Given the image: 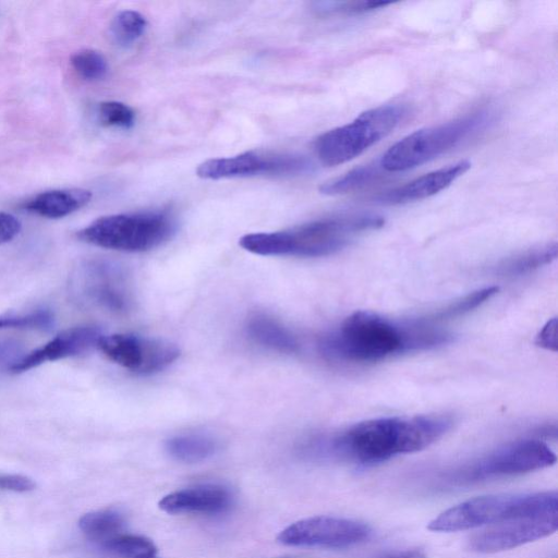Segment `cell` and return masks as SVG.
<instances>
[{
	"mask_svg": "<svg viewBox=\"0 0 558 558\" xmlns=\"http://www.w3.org/2000/svg\"><path fill=\"white\" fill-rule=\"evenodd\" d=\"M557 319L549 320L536 339V343L548 350H556L557 348Z\"/></svg>",
	"mask_w": 558,
	"mask_h": 558,
	"instance_id": "32",
	"label": "cell"
},
{
	"mask_svg": "<svg viewBox=\"0 0 558 558\" xmlns=\"http://www.w3.org/2000/svg\"><path fill=\"white\" fill-rule=\"evenodd\" d=\"M92 192L85 189H58L41 192L24 204V209L38 216L58 219L88 204Z\"/></svg>",
	"mask_w": 558,
	"mask_h": 558,
	"instance_id": "17",
	"label": "cell"
},
{
	"mask_svg": "<svg viewBox=\"0 0 558 558\" xmlns=\"http://www.w3.org/2000/svg\"><path fill=\"white\" fill-rule=\"evenodd\" d=\"M97 348L110 361L137 374L162 371L180 355L173 343L132 333L102 335Z\"/></svg>",
	"mask_w": 558,
	"mask_h": 558,
	"instance_id": "12",
	"label": "cell"
},
{
	"mask_svg": "<svg viewBox=\"0 0 558 558\" xmlns=\"http://www.w3.org/2000/svg\"><path fill=\"white\" fill-rule=\"evenodd\" d=\"M70 63L75 73L88 82L100 81L108 73L107 60L96 50H80L71 57Z\"/></svg>",
	"mask_w": 558,
	"mask_h": 558,
	"instance_id": "27",
	"label": "cell"
},
{
	"mask_svg": "<svg viewBox=\"0 0 558 558\" xmlns=\"http://www.w3.org/2000/svg\"><path fill=\"white\" fill-rule=\"evenodd\" d=\"M557 529L558 513L510 520L475 534L469 547L480 554H494L538 541Z\"/></svg>",
	"mask_w": 558,
	"mask_h": 558,
	"instance_id": "13",
	"label": "cell"
},
{
	"mask_svg": "<svg viewBox=\"0 0 558 558\" xmlns=\"http://www.w3.org/2000/svg\"><path fill=\"white\" fill-rule=\"evenodd\" d=\"M556 257L557 244L547 243L500 260L494 272L506 277L522 276L550 264Z\"/></svg>",
	"mask_w": 558,
	"mask_h": 558,
	"instance_id": "20",
	"label": "cell"
},
{
	"mask_svg": "<svg viewBox=\"0 0 558 558\" xmlns=\"http://www.w3.org/2000/svg\"><path fill=\"white\" fill-rule=\"evenodd\" d=\"M555 462L556 454L545 442L521 439L449 471L442 481L448 486L461 487L545 469Z\"/></svg>",
	"mask_w": 558,
	"mask_h": 558,
	"instance_id": "8",
	"label": "cell"
},
{
	"mask_svg": "<svg viewBox=\"0 0 558 558\" xmlns=\"http://www.w3.org/2000/svg\"><path fill=\"white\" fill-rule=\"evenodd\" d=\"M99 121L111 128L131 129L135 123L134 110L120 101L108 100L98 106Z\"/></svg>",
	"mask_w": 558,
	"mask_h": 558,
	"instance_id": "29",
	"label": "cell"
},
{
	"mask_svg": "<svg viewBox=\"0 0 558 558\" xmlns=\"http://www.w3.org/2000/svg\"><path fill=\"white\" fill-rule=\"evenodd\" d=\"M404 114V107L399 105L368 109L350 123L319 135L314 143L315 153L325 166L350 161L390 134Z\"/></svg>",
	"mask_w": 558,
	"mask_h": 558,
	"instance_id": "7",
	"label": "cell"
},
{
	"mask_svg": "<svg viewBox=\"0 0 558 558\" xmlns=\"http://www.w3.org/2000/svg\"><path fill=\"white\" fill-rule=\"evenodd\" d=\"M371 558H426V554L421 548H402L385 550Z\"/></svg>",
	"mask_w": 558,
	"mask_h": 558,
	"instance_id": "33",
	"label": "cell"
},
{
	"mask_svg": "<svg viewBox=\"0 0 558 558\" xmlns=\"http://www.w3.org/2000/svg\"><path fill=\"white\" fill-rule=\"evenodd\" d=\"M373 530L364 522L330 515H315L284 527L277 541L292 547L347 548L367 542Z\"/></svg>",
	"mask_w": 558,
	"mask_h": 558,
	"instance_id": "10",
	"label": "cell"
},
{
	"mask_svg": "<svg viewBox=\"0 0 558 558\" xmlns=\"http://www.w3.org/2000/svg\"><path fill=\"white\" fill-rule=\"evenodd\" d=\"M231 492L219 484H201L165 495L159 508L170 514L201 513L219 514L230 509Z\"/></svg>",
	"mask_w": 558,
	"mask_h": 558,
	"instance_id": "16",
	"label": "cell"
},
{
	"mask_svg": "<svg viewBox=\"0 0 558 558\" xmlns=\"http://www.w3.org/2000/svg\"><path fill=\"white\" fill-rule=\"evenodd\" d=\"M107 553L118 558H156L157 547L143 535L121 533L100 545Z\"/></svg>",
	"mask_w": 558,
	"mask_h": 558,
	"instance_id": "23",
	"label": "cell"
},
{
	"mask_svg": "<svg viewBox=\"0 0 558 558\" xmlns=\"http://www.w3.org/2000/svg\"><path fill=\"white\" fill-rule=\"evenodd\" d=\"M470 168L471 162L469 160H460L385 191L373 199L380 205H402L421 201L447 189Z\"/></svg>",
	"mask_w": 558,
	"mask_h": 558,
	"instance_id": "15",
	"label": "cell"
},
{
	"mask_svg": "<svg viewBox=\"0 0 558 558\" xmlns=\"http://www.w3.org/2000/svg\"><path fill=\"white\" fill-rule=\"evenodd\" d=\"M54 326V315L49 308L39 307L27 313L0 315L1 329H32L49 331Z\"/></svg>",
	"mask_w": 558,
	"mask_h": 558,
	"instance_id": "25",
	"label": "cell"
},
{
	"mask_svg": "<svg viewBox=\"0 0 558 558\" xmlns=\"http://www.w3.org/2000/svg\"><path fill=\"white\" fill-rule=\"evenodd\" d=\"M450 339V333L423 319L399 324L373 312L357 311L324 338L322 348L336 359L375 362L397 353L441 345Z\"/></svg>",
	"mask_w": 558,
	"mask_h": 558,
	"instance_id": "2",
	"label": "cell"
},
{
	"mask_svg": "<svg viewBox=\"0 0 558 558\" xmlns=\"http://www.w3.org/2000/svg\"><path fill=\"white\" fill-rule=\"evenodd\" d=\"M36 484L27 476L20 474H2L0 475V489L12 492H29L34 489Z\"/></svg>",
	"mask_w": 558,
	"mask_h": 558,
	"instance_id": "30",
	"label": "cell"
},
{
	"mask_svg": "<svg viewBox=\"0 0 558 558\" xmlns=\"http://www.w3.org/2000/svg\"><path fill=\"white\" fill-rule=\"evenodd\" d=\"M102 332L96 326L66 329L44 345L17 359L9 368L13 374L24 373L46 362L81 355L96 348Z\"/></svg>",
	"mask_w": 558,
	"mask_h": 558,
	"instance_id": "14",
	"label": "cell"
},
{
	"mask_svg": "<svg viewBox=\"0 0 558 558\" xmlns=\"http://www.w3.org/2000/svg\"><path fill=\"white\" fill-rule=\"evenodd\" d=\"M313 163L304 156L245 151L231 157L208 159L196 169L206 180L245 178L254 175H299L311 172Z\"/></svg>",
	"mask_w": 558,
	"mask_h": 558,
	"instance_id": "11",
	"label": "cell"
},
{
	"mask_svg": "<svg viewBox=\"0 0 558 558\" xmlns=\"http://www.w3.org/2000/svg\"><path fill=\"white\" fill-rule=\"evenodd\" d=\"M70 294L82 306L124 312L131 299L126 276L116 263L102 258L82 262L70 278Z\"/></svg>",
	"mask_w": 558,
	"mask_h": 558,
	"instance_id": "9",
	"label": "cell"
},
{
	"mask_svg": "<svg viewBox=\"0 0 558 558\" xmlns=\"http://www.w3.org/2000/svg\"><path fill=\"white\" fill-rule=\"evenodd\" d=\"M493 121L481 109L454 120L417 130L390 146L379 159L386 172H402L428 162L484 130Z\"/></svg>",
	"mask_w": 558,
	"mask_h": 558,
	"instance_id": "5",
	"label": "cell"
},
{
	"mask_svg": "<svg viewBox=\"0 0 558 558\" xmlns=\"http://www.w3.org/2000/svg\"><path fill=\"white\" fill-rule=\"evenodd\" d=\"M452 425L453 418L448 414L372 418L335 436L329 442V450L353 463L373 465L429 447Z\"/></svg>",
	"mask_w": 558,
	"mask_h": 558,
	"instance_id": "1",
	"label": "cell"
},
{
	"mask_svg": "<svg viewBox=\"0 0 558 558\" xmlns=\"http://www.w3.org/2000/svg\"><path fill=\"white\" fill-rule=\"evenodd\" d=\"M498 292L497 287H487L469 293L460 299L451 302L445 307L429 315L426 319L428 323L438 322L442 319L454 318L469 313L477 306L485 303L493 295Z\"/></svg>",
	"mask_w": 558,
	"mask_h": 558,
	"instance_id": "26",
	"label": "cell"
},
{
	"mask_svg": "<svg viewBox=\"0 0 558 558\" xmlns=\"http://www.w3.org/2000/svg\"><path fill=\"white\" fill-rule=\"evenodd\" d=\"M385 219L376 214H353L311 221L276 232L243 235L239 244L263 256L320 257L344 248L360 233L381 228Z\"/></svg>",
	"mask_w": 558,
	"mask_h": 558,
	"instance_id": "3",
	"label": "cell"
},
{
	"mask_svg": "<svg viewBox=\"0 0 558 558\" xmlns=\"http://www.w3.org/2000/svg\"><path fill=\"white\" fill-rule=\"evenodd\" d=\"M125 517L117 509H102L85 513L78 521L83 534L99 546L123 533Z\"/></svg>",
	"mask_w": 558,
	"mask_h": 558,
	"instance_id": "21",
	"label": "cell"
},
{
	"mask_svg": "<svg viewBox=\"0 0 558 558\" xmlns=\"http://www.w3.org/2000/svg\"><path fill=\"white\" fill-rule=\"evenodd\" d=\"M384 1H323L313 4L319 15H354L378 10L389 5Z\"/></svg>",
	"mask_w": 558,
	"mask_h": 558,
	"instance_id": "28",
	"label": "cell"
},
{
	"mask_svg": "<svg viewBox=\"0 0 558 558\" xmlns=\"http://www.w3.org/2000/svg\"><path fill=\"white\" fill-rule=\"evenodd\" d=\"M20 231V220L9 213L0 211V244L10 242Z\"/></svg>",
	"mask_w": 558,
	"mask_h": 558,
	"instance_id": "31",
	"label": "cell"
},
{
	"mask_svg": "<svg viewBox=\"0 0 558 558\" xmlns=\"http://www.w3.org/2000/svg\"><path fill=\"white\" fill-rule=\"evenodd\" d=\"M558 513L556 490L478 496L439 513L427 525L433 532H458L510 520Z\"/></svg>",
	"mask_w": 558,
	"mask_h": 558,
	"instance_id": "4",
	"label": "cell"
},
{
	"mask_svg": "<svg viewBox=\"0 0 558 558\" xmlns=\"http://www.w3.org/2000/svg\"><path fill=\"white\" fill-rule=\"evenodd\" d=\"M218 441L206 434L190 433L170 437L165 449L174 460L197 463L213 457L218 450Z\"/></svg>",
	"mask_w": 558,
	"mask_h": 558,
	"instance_id": "19",
	"label": "cell"
},
{
	"mask_svg": "<svg viewBox=\"0 0 558 558\" xmlns=\"http://www.w3.org/2000/svg\"><path fill=\"white\" fill-rule=\"evenodd\" d=\"M246 331L256 343L280 353H293L299 349L294 335L278 320L266 314H254L246 323Z\"/></svg>",
	"mask_w": 558,
	"mask_h": 558,
	"instance_id": "18",
	"label": "cell"
},
{
	"mask_svg": "<svg viewBox=\"0 0 558 558\" xmlns=\"http://www.w3.org/2000/svg\"><path fill=\"white\" fill-rule=\"evenodd\" d=\"M177 222L166 211H141L100 217L80 230L81 241L122 252H145L167 242Z\"/></svg>",
	"mask_w": 558,
	"mask_h": 558,
	"instance_id": "6",
	"label": "cell"
},
{
	"mask_svg": "<svg viewBox=\"0 0 558 558\" xmlns=\"http://www.w3.org/2000/svg\"><path fill=\"white\" fill-rule=\"evenodd\" d=\"M146 26L147 21L143 14L134 10H124L113 17L110 35L117 45L128 47L143 36Z\"/></svg>",
	"mask_w": 558,
	"mask_h": 558,
	"instance_id": "24",
	"label": "cell"
},
{
	"mask_svg": "<svg viewBox=\"0 0 558 558\" xmlns=\"http://www.w3.org/2000/svg\"><path fill=\"white\" fill-rule=\"evenodd\" d=\"M384 171L379 161L359 166L325 182L319 186V192L330 196L347 194L378 182L384 178Z\"/></svg>",
	"mask_w": 558,
	"mask_h": 558,
	"instance_id": "22",
	"label": "cell"
}]
</instances>
